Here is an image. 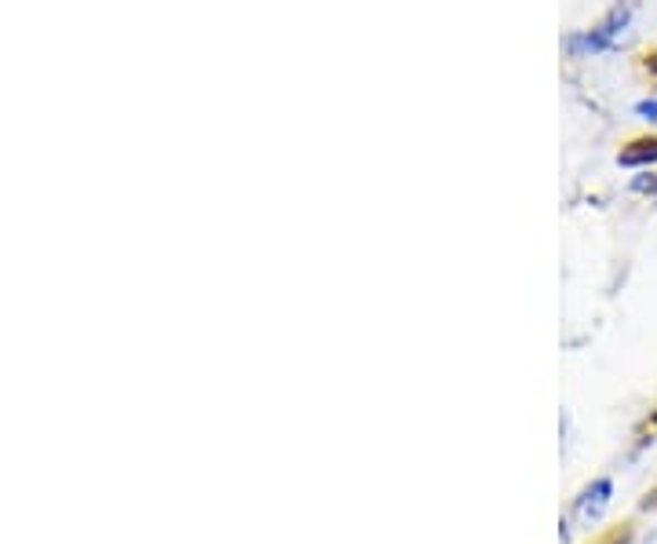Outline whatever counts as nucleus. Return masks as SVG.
I'll use <instances>...</instances> for the list:
<instances>
[{"mask_svg": "<svg viewBox=\"0 0 657 544\" xmlns=\"http://www.w3.org/2000/svg\"><path fill=\"white\" fill-rule=\"evenodd\" d=\"M643 147H650V150H625L621 154V161L625 164H647V161H657V139H643Z\"/></svg>", "mask_w": 657, "mask_h": 544, "instance_id": "f257e3e1", "label": "nucleus"}, {"mask_svg": "<svg viewBox=\"0 0 657 544\" xmlns=\"http://www.w3.org/2000/svg\"><path fill=\"white\" fill-rule=\"evenodd\" d=\"M639 113H647V118H657V99H654V103H643Z\"/></svg>", "mask_w": 657, "mask_h": 544, "instance_id": "f03ea898", "label": "nucleus"}]
</instances>
